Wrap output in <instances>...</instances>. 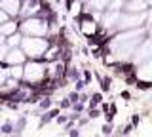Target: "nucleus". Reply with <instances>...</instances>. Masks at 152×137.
I'll list each match as a JSON object with an SVG mask.
<instances>
[{"mask_svg":"<svg viewBox=\"0 0 152 137\" xmlns=\"http://www.w3.org/2000/svg\"><path fill=\"white\" fill-rule=\"evenodd\" d=\"M19 32L29 38H48L50 36V23L42 17L19 19Z\"/></svg>","mask_w":152,"mask_h":137,"instance_id":"nucleus-3","label":"nucleus"},{"mask_svg":"<svg viewBox=\"0 0 152 137\" xmlns=\"http://www.w3.org/2000/svg\"><path fill=\"white\" fill-rule=\"evenodd\" d=\"M99 92L101 94H108V92H112V76L107 74V76H101V80H99Z\"/></svg>","mask_w":152,"mask_h":137,"instance_id":"nucleus-14","label":"nucleus"},{"mask_svg":"<svg viewBox=\"0 0 152 137\" xmlns=\"http://www.w3.org/2000/svg\"><path fill=\"white\" fill-rule=\"evenodd\" d=\"M146 29H152V6L146 12Z\"/></svg>","mask_w":152,"mask_h":137,"instance_id":"nucleus-27","label":"nucleus"},{"mask_svg":"<svg viewBox=\"0 0 152 137\" xmlns=\"http://www.w3.org/2000/svg\"><path fill=\"white\" fill-rule=\"evenodd\" d=\"M120 97H122L124 101H127V103L133 99V95H131V92H129V90H122V92H120Z\"/></svg>","mask_w":152,"mask_h":137,"instance_id":"nucleus-23","label":"nucleus"},{"mask_svg":"<svg viewBox=\"0 0 152 137\" xmlns=\"http://www.w3.org/2000/svg\"><path fill=\"white\" fill-rule=\"evenodd\" d=\"M135 74H137V80L139 82L152 84V59L137 65V67H135Z\"/></svg>","mask_w":152,"mask_h":137,"instance_id":"nucleus-9","label":"nucleus"},{"mask_svg":"<svg viewBox=\"0 0 152 137\" xmlns=\"http://www.w3.org/2000/svg\"><path fill=\"white\" fill-rule=\"evenodd\" d=\"M50 46H51L50 38H29V36H23L21 50H23V53L27 55L29 61H42Z\"/></svg>","mask_w":152,"mask_h":137,"instance_id":"nucleus-2","label":"nucleus"},{"mask_svg":"<svg viewBox=\"0 0 152 137\" xmlns=\"http://www.w3.org/2000/svg\"><path fill=\"white\" fill-rule=\"evenodd\" d=\"M21 42H23V34H21V32H15V34H12V36L6 38V46L10 48V50L21 48Z\"/></svg>","mask_w":152,"mask_h":137,"instance_id":"nucleus-13","label":"nucleus"},{"mask_svg":"<svg viewBox=\"0 0 152 137\" xmlns=\"http://www.w3.org/2000/svg\"><path fill=\"white\" fill-rule=\"evenodd\" d=\"M114 133H116V130H114V126H112V124H107V122H105V124L101 126V135L110 137V135H114Z\"/></svg>","mask_w":152,"mask_h":137,"instance_id":"nucleus-19","label":"nucleus"},{"mask_svg":"<svg viewBox=\"0 0 152 137\" xmlns=\"http://www.w3.org/2000/svg\"><path fill=\"white\" fill-rule=\"evenodd\" d=\"M99 109H101V112H103V114H108V112H110V103H105V101H103Z\"/></svg>","mask_w":152,"mask_h":137,"instance_id":"nucleus-28","label":"nucleus"},{"mask_svg":"<svg viewBox=\"0 0 152 137\" xmlns=\"http://www.w3.org/2000/svg\"><path fill=\"white\" fill-rule=\"evenodd\" d=\"M10 78V74H8V67L4 65V63H0V88L4 86V82Z\"/></svg>","mask_w":152,"mask_h":137,"instance_id":"nucleus-20","label":"nucleus"},{"mask_svg":"<svg viewBox=\"0 0 152 137\" xmlns=\"http://www.w3.org/2000/svg\"><path fill=\"white\" fill-rule=\"evenodd\" d=\"M27 61H29V59H27V55L23 53V50H21V48H13V50L8 51L6 59H4V65H6V67H17V65H25Z\"/></svg>","mask_w":152,"mask_h":137,"instance_id":"nucleus-7","label":"nucleus"},{"mask_svg":"<svg viewBox=\"0 0 152 137\" xmlns=\"http://www.w3.org/2000/svg\"><path fill=\"white\" fill-rule=\"evenodd\" d=\"M148 36H150V38H152V29H148Z\"/></svg>","mask_w":152,"mask_h":137,"instance_id":"nucleus-31","label":"nucleus"},{"mask_svg":"<svg viewBox=\"0 0 152 137\" xmlns=\"http://www.w3.org/2000/svg\"><path fill=\"white\" fill-rule=\"evenodd\" d=\"M12 137H21V135H12Z\"/></svg>","mask_w":152,"mask_h":137,"instance_id":"nucleus-32","label":"nucleus"},{"mask_svg":"<svg viewBox=\"0 0 152 137\" xmlns=\"http://www.w3.org/2000/svg\"><path fill=\"white\" fill-rule=\"evenodd\" d=\"M99 116H103L101 109H89V111H88V118L89 120H97Z\"/></svg>","mask_w":152,"mask_h":137,"instance_id":"nucleus-21","label":"nucleus"},{"mask_svg":"<svg viewBox=\"0 0 152 137\" xmlns=\"http://www.w3.org/2000/svg\"><path fill=\"white\" fill-rule=\"evenodd\" d=\"M124 4H126V0H110V4H108V12H124Z\"/></svg>","mask_w":152,"mask_h":137,"instance_id":"nucleus-18","label":"nucleus"},{"mask_svg":"<svg viewBox=\"0 0 152 137\" xmlns=\"http://www.w3.org/2000/svg\"><path fill=\"white\" fill-rule=\"evenodd\" d=\"M48 80V63L44 61H27L23 65V82L32 88H38Z\"/></svg>","mask_w":152,"mask_h":137,"instance_id":"nucleus-4","label":"nucleus"},{"mask_svg":"<svg viewBox=\"0 0 152 137\" xmlns=\"http://www.w3.org/2000/svg\"><path fill=\"white\" fill-rule=\"evenodd\" d=\"M69 120H70V118H69V112H63V114H61V116H59L55 122H57L59 126H63V128H65V126L69 124Z\"/></svg>","mask_w":152,"mask_h":137,"instance_id":"nucleus-22","label":"nucleus"},{"mask_svg":"<svg viewBox=\"0 0 152 137\" xmlns=\"http://www.w3.org/2000/svg\"><path fill=\"white\" fill-rule=\"evenodd\" d=\"M8 51H10V48H8L6 44H4V46H0V63H4V59H6V55H8Z\"/></svg>","mask_w":152,"mask_h":137,"instance_id":"nucleus-24","label":"nucleus"},{"mask_svg":"<svg viewBox=\"0 0 152 137\" xmlns=\"http://www.w3.org/2000/svg\"><path fill=\"white\" fill-rule=\"evenodd\" d=\"M67 135L69 137H80V130L78 128H72L70 131H67Z\"/></svg>","mask_w":152,"mask_h":137,"instance_id":"nucleus-29","label":"nucleus"},{"mask_svg":"<svg viewBox=\"0 0 152 137\" xmlns=\"http://www.w3.org/2000/svg\"><path fill=\"white\" fill-rule=\"evenodd\" d=\"M8 74H10V78H15V80L23 82V65H17V67H8Z\"/></svg>","mask_w":152,"mask_h":137,"instance_id":"nucleus-15","label":"nucleus"},{"mask_svg":"<svg viewBox=\"0 0 152 137\" xmlns=\"http://www.w3.org/2000/svg\"><path fill=\"white\" fill-rule=\"evenodd\" d=\"M19 19H10L8 23H4V25H0V34L4 38L12 36V34H15V32H19Z\"/></svg>","mask_w":152,"mask_h":137,"instance_id":"nucleus-11","label":"nucleus"},{"mask_svg":"<svg viewBox=\"0 0 152 137\" xmlns=\"http://www.w3.org/2000/svg\"><path fill=\"white\" fill-rule=\"evenodd\" d=\"M27 114L25 116H19L17 120H15V122H13V126H15V135H21V133H23V131H25V128H27Z\"/></svg>","mask_w":152,"mask_h":137,"instance_id":"nucleus-17","label":"nucleus"},{"mask_svg":"<svg viewBox=\"0 0 152 137\" xmlns=\"http://www.w3.org/2000/svg\"><path fill=\"white\" fill-rule=\"evenodd\" d=\"M101 103H103V94H101V92H93V94H89L88 111H89V109H99Z\"/></svg>","mask_w":152,"mask_h":137,"instance_id":"nucleus-12","label":"nucleus"},{"mask_svg":"<svg viewBox=\"0 0 152 137\" xmlns=\"http://www.w3.org/2000/svg\"><path fill=\"white\" fill-rule=\"evenodd\" d=\"M21 4H23V0H0V10H4L12 19H19Z\"/></svg>","mask_w":152,"mask_h":137,"instance_id":"nucleus-8","label":"nucleus"},{"mask_svg":"<svg viewBox=\"0 0 152 137\" xmlns=\"http://www.w3.org/2000/svg\"><path fill=\"white\" fill-rule=\"evenodd\" d=\"M10 15H8L6 12H4V10H0V25H4V23H8V21H10Z\"/></svg>","mask_w":152,"mask_h":137,"instance_id":"nucleus-25","label":"nucleus"},{"mask_svg":"<svg viewBox=\"0 0 152 137\" xmlns=\"http://www.w3.org/2000/svg\"><path fill=\"white\" fill-rule=\"evenodd\" d=\"M146 27V13H120V19H118V32L124 31H137V29H143Z\"/></svg>","mask_w":152,"mask_h":137,"instance_id":"nucleus-5","label":"nucleus"},{"mask_svg":"<svg viewBox=\"0 0 152 137\" xmlns=\"http://www.w3.org/2000/svg\"><path fill=\"white\" fill-rule=\"evenodd\" d=\"M148 10H150V4L146 0H127L124 4L126 13H146Z\"/></svg>","mask_w":152,"mask_h":137,"instance_id":"nucleus-10","label":"nucleus"},{"mask_svg":"<svg viewBox=\"0 0 152 137\" xmlns=\"http://www.w3.org/2000/svg\"><path fill=\"white\" fill-rule=\"evenodd\" d=\"M148 59H152V38L150 36H146L145 40L141 42V46L137 48V51H135L133 57H131V63L137 67V65L148 61Z\"/></svg>","mask_w":152,"mask_h":137,"instance_id":"nucleus-6","label":"nucleus"},{"mask_svg":"<svg viewBox=\"0 0 152 137\" xmlns=\"http://www.w3.org/2000/svg\"><path fill=\"white\" fill-rule=\"evenodd\" d=\"M129 122H131V124L135 126V128H137V126L141 124V114H131V118H129Z\"/></svg>","mask_w":152,"mask_h":137,"instance_id":"nucleus-26","label":"nucleus"},{"mask_svg":"<svg viewBox=\"0 0 152 137\" xmlns=\"http://www.w3.org/2000/svg\"><path fill=\"white\" fill-rule=\"evenodd\" d=\"M4 44H6V38H4L2 34H0V46H4Z\"/></svg>","mask_w":152,"mask_h":137,"instance_id":"nucleus-30","label":"nucleus"},{"mask_svg":"<svg viewBox=\"0 0 152 137\" xmlns=\"http://www.w3.org/2000/svg\"><path fill=\"white\" fill-rule=\"evenodd\" d=\"M0 133H2V135H15V126H13V122L12 120H6V122H4V124L0 126Z\"/></svg>","mask_w":152,"mask_h":137,"instance_id":"nucleus-16","label":"nucleus"},{"mask_svg":"<svg viewBox=\"0 0 152 137\" xmlns=\"http://www.w3.org/2000/svg\"><path fill=\"white\" fill-rule=\"evenodd\" d=\"M148 36V29H137V31H124L116 32L114 36H110V40L107 42L108 53L116 59L118 63L131 61L133 53L137 51V48L141 46V42Z\"/></svg>","mask_w":152,"mask_h":137,"instance_id":"nucleus-1","label":"nucleus"}]
</instances>
